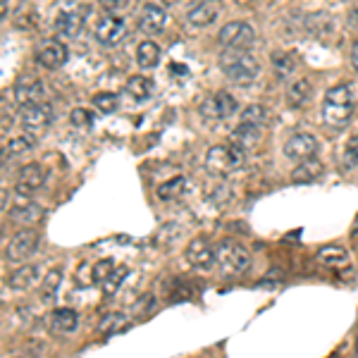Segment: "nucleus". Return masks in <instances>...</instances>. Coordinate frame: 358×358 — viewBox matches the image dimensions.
I'll list each match as a JSON object with an SVG mask.
<instances>
[{
    "label": "nucleus",
    "mask_w": 358,
    "mask_h": 358,
    "mask_svg": "<svg viewBox=\"0 0 358 358\" xmlns=\"http://www.w3.org/2000/svg\"><path fill=\"white\" fill-rule=\"evenodd\" d=\"M225 74L230 77L235 84H251L253 79L261 72V65L253 58L251 53H243V50H227L220 60Z\"/></svg>",
    "instance_id": "nucleus-1"
},
{
    "label": "nucleus",
    "mask_w": 358,
    "mask_h": 358,
    "mask_svg": "<svg viewBox=\"0 0 358 358\" xmlns=\"http://www.w3.org/2000/svg\"><path fill=\"white\" fill-rule=\"evenodd\" d=\"M325 101L328 103H341V106H354V89H351L349 84H339V86H335V89L328 91Z\"/></svg>",
    "instance_id": "nucleus-32"
},
{
    "label": "nucleus",
    "mask_w": 358,
    "mask_h": 358,
    "mask_svg": "<svg viewBox=\"0 0 358 358\" xmlns=\"http://www.w3.org/2000/svg\"><path fill=\"white\" fill-rule=\"evenodd\" d=\"M39 275H41V268L39 266H24V268H19L17 272L10 277V287L19 289V292H24V289L34 287L36 279H39Z\"/></svg>",
    "instance_id": "nucleus-22"
},
{
    "label": "nucleus",
    "mask_w": 358,
    "mask_h": 358,
    "mask_svg": "<svg viewBox=\"0 0 358 358\" xmlns=\"http://www.w3.org/2000/svg\"><path fill=\"white\" fill-rule=\"evenodd\" d=\"M351 62H354V67L358 70V41L354 43V50H351Z\"/></svg>",
    "instance_id": "nucleus-42"
},
{
    "label": "nucleus",
    "mask_w": 358,
    "mask_h": 358,
    "mask_svg": "<svg viewBox=\"0 0 358 358\" xmlns=\"http://www.w3.org/2000/svg\"><path fill=\"white\" fill-rule=\"evenodd\" d=\"M323 177V163L320 160H306V163H299L292 172L294 184H308V181H315Z\"/></svg>",
    "instance_id": "nucleus-20"
},
{
    "label": "nucleus",
    "mask_w": 358,
    "mask_h": 358,
    "mask_svg": "<svg viewBox=\"0 0 358 358\" xmlns=\"http://www.w3.org/2000/svg\"><path fill=\"white\" fill-rule=\"evenodd\" d=\"M127 93L132 98H137V101H146L153 93V81L146 79V77H132L127 81Z\"/></svg>",
    "instance_id": "nucleus-27"
},
{
    "label": "nucleus",
    "mask_w": 358,
    "mask_h": 358,
    "mask_svg": "<svg viewBox=\"0 0 358 358\" xmlns=\"http://www.w3.org/2000/svg\"><path fill=\"white\" fill-rule=\"evenodd\" d=\"M323 117H325V124L335 129H341L351 122L354 117V106H341V103H323Z\"/></svg>",
    "instance_id": "nucleus-15"
},
{
    "label": "nucleus",
    "mask_w": 358,
    "mask_h": 358,
    "mask_svg": "<svg viewBox=\"0 0 358 358\" xmlns=\"http://www.w3.org/2000/svg\"><path fill=\"white\" fill-rule=\"evenodd\" d=\"M127 275H129V268H127V266L115 268V272L110 275V279H108V282L103 284V292H106V297H112V294L117 292L119 284H122L124 279H127Z\"/></svg>",
    "instance_id": "nucleus-36"
},
{
    "label": "nucleus",
    "mask_w": 358,
    "mask_h": 358,
    "mask_svg": "<svg viewBox=\"0 0 358 358\" xmlns=\"http://www.w3.org/2000/svg\"><path fill=\"white\" fill-rule=\"evenodd\" d=\"M297 62L299 58L294 53H275L272 55V67H275V74L279 79H289L297 70Z\"/></svg>",
    "instance_id": "nucleus-24"
},
{
    "label": "nucleus",
    "mask_w": 358,
    "mask_h": 358,
    "mask_svg": "<svg viewBox=\"0 0 358 358\" xmlns=\"http://www.w3.org/2000/svg\"><path fill=\"white\" fill-rule=\"evenodd\" d=\"M34 143H36V139L31 137V134H22V137L10 139V143H5V148H3V158L5 160L17 158V155L27 153L29 148H34Z\"/></svg>",
    "instance_id": "nucleus-25"
},
{
    "label": "nucleus",
    "mask_w": 358,
    "mask_h": 358,
    "mask_svg": "<svg viewBox=\"0 0 358 358\" xmlns=\"http://www.w3.org/2000/svg\"><path fill=\"white\" fill-rule=\"evenodd\" d=\"M358 165V134L346 141L344 150H341V168L344 170H354Z\"/></svg>",
    "instance_id": "nucleus-34"
},
{
    "label": "nucleus",
    "mask_w": 358,
    "mask_h": 358,
    "mask_svg": "<svg viewBox=\"0 0 358 358\" xmlns=\"http://www.w3.org/2000/svg\"><path fill=\"white\" fill-rule=\"evenodd\" d=\"M36 246H39V235L31 230H22L10 239V243L5 246V258H8L10 263H22L27 261L29 256H34Z\"/></svg>",
    "instance_id": "nucleus-5"
},
{
    "label": "nucleus",
    "mask_w": 358,
    "mask_h": 358,
    "mask_svg": "<svg viewBox=\"0 0 358 358\" xmlns=\"http://www.w3.org/2000/svg\"><path fill=\"white\" fill-rule=\"evenodd\" d=\"M124 36H127V22L122 17L106 14L96 27V41L106 48H115L124 41Z\"/></svg>",
    "instance_id": "nucleus-7"
},
{
    "label": "nucleus",
    "mask_w": 358,
    "mask_h": 358,
    "mask_svg": "<svg viewBox=\"0 0 358 358\" xmlns=\"http://www.w3.org/2000/svg\"><path fill=\"white\" fill-rule=\"evenodd\" d=\"M243 165V150L237 148L235 143H222V146H212L206 155V170L215 177H227L235 170Z\"/></svg>",
    "instance_id": "nucleus-3"
},
{
    "label": "nucleus",
    "mask_w": 358,
    "mask_h": 358,
    "mask_svg": "<svg viewBox=\"0 0 358 358\" xmlns=\"http://www.w3.org/2000/svg\"><path fill=\"white\" fill-rule=\"evenodd\" d=\"M14 101L19 103L22 108H29V106H39V103H46V86L41 79H36V77H22V79H17V84H14Z\"/></svg>",
    "instance_id": "nucleus-9"
},
{
    "label": "nucleus",
    "mask_w": 358,
    "mask_h": 358,
    "mask_svg": "<svg viewBox=\"0 0 358 358\" xmlns=\"http://www.w3.org/2000/svg\"><path fill=\"white\" fill-rule=\"evenodd\" d=\"M160 60V48L153 43V41H143L141 46L137 48V62L143 67V70H150V67H155Z\"/></svg>",
    "instance_id": "nucleus-26"
},
{
    "label": "nucleus",
    "mask_w": 358,
    "mask_h": 358,
    "mask_svg": "<svg viewBox=\"0 0 358 358\" xmlns=\"http://www.w3.org/2000/svg\"><path fill=\"white\" fill-rule=\"evenodd\" d=\"M36 60L41 62L48 70H58L67 62V48L60 41H43V43L36 48Z\"/></svg>",
    "instance_id": "nucleus-13"
},
{
    "label": "nucleus",
    "mask_w": 358,
    "mask_h": 358,
    "mask_svg": "<svg viewBox=\"0 0 358 358\" xmlns=\"http://www.w3.org/2000/svg\"><path fill=\"white\" fill-rule=\"evenodd\" d=\"M93 106L101 112H106V115H110V112H115L119 108V98L115 93H98V96L93 98Z\"/></svg>",
    "instance_id": "nucleus-35"
},
{
    "label": "nucleus",
    "mask_w": 358,
    "mask_h": 358,
    "mask_svg": "<svg viewBox=\"0 0 358 358\" xmlns=\"http://www.w3.org/2000/svg\"><path fill=\"white\" fill-rule=\"evenodd\" d=\"M122 330H127V318H124L122 313H110V315H106L101 323H98V332L106 335V337H112V335H117V332H122Z\"/></svg>",
    "instance_id": "nucleus-28"
},
{
    "label": "nucleus",
    "mask_w": 358,
    "mask_h": 358,
    "mask_svg": "<svg viewBox=\"0 0 358 358\" xmlns=\"http://www.w3.org/2000/svg\"><path fill=\"white\" fill-rule=\"evenodd\" d=\"M268 122V110L263 106H248L241 112V124H253V127H263Z\"/></svg>",
    "instance_id": "nucleus-33"
},
{
    "label": "nucleus",
    "mask_w": 358,
    "mask_h": 358,
    "mask_svg": "<svg viewBox=\"0 0 358 358\" xmlns=\"http://www.w3.org/2000/svg\"><path fill=\"white\" fill-rule=\"evenodd\" d=\"M310 96H313V86H310L308 79H294L292 84L287 86V98L292 106H306V103L310 101Z\"/></svg>",
    "instance_id": "nucleus-21"
},
{
    "label": "nucleus",
    "mask_w": 358,
    "mask_h": 358,
    "mask_svg": "<svg viewBox=\"0 0 358 358\" xmlns=\"http://www.w3.org/2000/svg\"><path fill=\"white\" fill-rule=\"evenodd\" d=\"M41 217H43V208L39 203H31V201H22L10 210V220L17 222V225H34Z\"/></svg>",
    "instance_id": "nucleus-19"
},
{
    "label": "nucleus",
    "mask_w": 358,
    "mask_h": 358,
    "mask_svg": "<svg viewBox=\"0 0 358 358\" xmlns=\"http://www.w3.org/2000/svg\"><path fill=\"white\" fill-rule=\"evenodd\" d=\"M103 10H106V14L119 17V14L132 10V3H127V0H106V3H103Z\"/></svg>",
    "instance_id": "nucleus-39"
},
{
    "label": "nucleus",
    "mask_w": 358,
    "mask_h": 358,
    "mask_svg": "<svg viewBox=\"0 0 358 358\" xmlns=\"http://www.w3.org/2000/svg\"><path fill=\"white\" fill-rule=\"evenodd\" d=\"M70 119H72V124H74V127H91V124H93V115L89 110H86V108H74V110H72V115H70Z\"/></svg>",
    "instance_id": "nucleus-40"
},
{
    "label": "nucleus",
    "mask_w": 358,
    "mask_h": 358,
    "mask_svg": "<svg viewBox=\"0 0 358 358\" xmlns=\"http://www.w3.org/2000/svg\"><path fill=\"white\" fill-rule=\"evenodd\" d=\"M215 266L225 275H241L251 266V253L235 239H225L215 246Z\"/></svg>",
    "instance_id": "nucleus-2"
},
{
    "label": "nucleus",
    "mask_w": 358,
    "mask_h": 358,
    "mask_svg": "<svg viewBox=\"0 0 358 358\" xmlns=\"http://www.w3.org/2000/svg\"><path fill=\"white\" fill-rule=\"evenodd\" d=\"M349 27L358 29V10H351L349 12Z\"/></svg>",
    "instance_id": "nucleus-41"
},
{
    "label": "nucleus",
    "mask_w": 358,
    "mask_h": 358,
    "mask_svg": "<svg viewBox=\"0 0 358 358\" xmlns=\"http://www.w3.org/2000/svg\"><path fill=\"white\" fill-rule=\"evenodd\" d=\"M46 181V170L43 165L39 163H29L24 165L22 170H19L17 175V184H14V189L19 191V194H31V191L41 189Z\"/></svg>",
    "instance_id": "nucleus-14"
},
{
    "label": "nucleus",
    "mask_w": 358,
    "mask_h": 358,
    "mask_svg": "<svg viewBox=\"0 0 358 358\" xmlns=\"http://www.w3.org/2000/svg\"><path fill=\"white\" fill-rule=\"evenodd\" d=\"M184 191H186V179L184 177H175V179L165 181V184H160L158 199L160 201H172V199H179Z\"/></svg>",
    "instance_id": "nucleus-29"
},
{
    "label": "nucleus",
    "mask_w": 358,
    "mask_h": 358,
    "mask_svg": "<svg viewBox=\"0 0 358 358\" xmlns=\"http://www.w3.org/2000/svg\"><path fill=\"white\" fill-rule=\"evenodd\" d=\"M168 24V12H165L163 5L158 3H148L143 5L141 17H139V27H141L143 34H160Z\"/></svg>",
    "instance_id": "nucleus-12"
},
{
    "label": "nucleus",
    "mask_w": 358,
    "mask_h": 358,
    "mask_svg": "<svg viewBox=\"0 0 358 358\" xmlns=\"http://www.w3.org/2000/svg\"><path fill=\"white\" fill-rule=\"evenodd\" d=\"M354 232H358V215H356V220H354Z\"/></svg>",
    "instance_id": "nucleus-43"
},
{
    "label": "nucleus",
    "mask_w": 358,
    "mask_h": 358,
    "mask_svg": "<svg viewBox=\"0 0 358 358\" xmlns=\"http://www.w3.org/2000/svg\"><path fill=\"white\" fill-rule=\"evenodd\" d=\"M346 258H349V253L341 246H323L318 251V261L325 263V266H344Z\"/></svg>",
    "instance_id": "nucleus-30"
},
{
    "label": "nucleus",
    "mask_w": 358,
    "mask_h": 358,
    "mask_svg": "<svg viewBox=\"0 0 358 358\" xmlns=\"http://www.w3.org/2000/svg\"><path fill=\"white\" fill-rule=\"evenodd\" d=\"M19 117H22V124L29 132H39V129L48 127L53 122V106L50 103H39V106L22 108Z\"/></svg>",
    "instance_id": "nucleus-11"
},
{
    "label": "nucleus",
    "mask_w": 358,
    "mask_h": 358,
    "mask_svg": "<svg viewBox=\"0 0 358 358\" xmlns=\"http://www.w3.org/2000/svg\"><path fill=\"white\" fill-rule=\"evenodd\" d=\"M184 256H186V261H189L194 268L206 270V268H210L212 263H215V248L210 246L208 239L196 237L194 241H191L189 246H186Z\"/></svg>",
    "instance_id": "nucleus-10"
},
{
    "label": "nucleus",
    "mask_w": 358,
    "mask_h": 358,
    "mask_svg": "<svg viewBox=\"0 0 358 358\" xmlns=\"http://www.w3.org/2000/svg\"><path fill=\"white\" fill-rule=\"evenodd\" d=\"M356 358H358V349H356Z\"/></svg>",
    "instance_id": "nucleus-44"
},
{
    "label": "nucleus",
    "mask_w": 358,
    "mask_h": 358,
    "mask_svg": "<svg viewBox=\"0 0 358 358\" xmlns=\"http://www.w3.org/2000/svg\"><path fill=\"white\" fill-rule=\"evenodd\" d=\"M217 41L227 50H243V53H248V48H253V43H256V31L246 22H230L220 29Z\"/></svg>",
    "instance_id": "nucleus-4"
},
{
    "label": "nucleus",
    "mask_w": 358,
    "mask_h": 358,
    "mask_svg": "<svg viewBox=\"0 0 358 358\" xmlns=\"http://www.w3.org/2000/svg\"><path fill=\"white\" fill-rule=\"evenodd\" d=\"M79 328V318H77L74 310L70 308H58L50 315V332L53 335H72Z\"/></svg>",
    "instance_id": "nucleus-18"
},
{
    "label": "nucleus",
    "mask_w": 358,
    "mask_h": 358,
    "mask_svg": "<svg viewBox=\"0 0 358 358\" xmlns=\"http://www.w3.org/2000/svg\"><path fill=\"white\" fill-rule=\"evenodd\" d=\"M356 337H358V330H356Z\"/></svg>",
    "instance_id": "nucleus-45"
},
{
    "label": "nucleus",
    "mask_w": 358,
    "mask_h": 358,
    "mask_svg": "<svg viewBox=\"0 0 358 358\" xmlns=\"http://www.w3.org/2000/svg\"><path fill=\"white\" fill-rule=\"evenodd\" d=\"M60 282H62L60 270L58 268L50 270V272L46 275V279H43V299H53V294H55V289L60 287Z\"/></svg>",
    "instance_id": "nucleus-38"
},
{
    "label": "nucleus",
    "mask_w": 358,
    "mask_h": 358,
    "mask_svg": "<svg viewBox=\"0 0 358 358\" xmlns=\"http://www.w3.org/2000/svg\"><path fill=\"white\" fill-rule=\"evenodd\" d=\"M235 112H237V101L227 91L215 93V96L206 98V101L201 103V115L208 119V122H215V119H230Z\"/></svg>",
    "instance_id": "nucleus-6"
},
{
    "label": "nucleus",
    "mask_w": 358,
    "mask_h": 358,
    "mask_svg": "<svg viewBox=\"0 0 358 358\" xmlns=\"http://www.w3.org/2000/svg\"><path fill=\"white\" fill-rule=\"evenodd\" d=\"M81 27H84V14L77 12V10H67L55 19V31H58L60 39H74Z\"/></svg>",
    "instance_id": "nucleus-16"
},
{
    "label": "nucleus",
    "mask_w": 358,
    "mask_h": 358,
    "mask_svg": "<svg viewBox=\"0 0 358 358\" xmlns=\"http://www.w3.org/2000/svg\"><path fill=\"white\" fill-rule=\"evenodd\" d=\"M115 272V263L110 261V258H106V261H101L96 268H93V284H106L108 279H110V275Z\"/></svg>",
    "instance_id": "nucleus-37"
},
{
    "label": "nucleus",
    "mask_w": 358,
    "mask_h": 358,
    "mask_svg": "<svg viewBox=\"0 0 358 358\" xmlns=\"http://www.w3.org/2000/svg\"><path fill=\"white\" fill-rule=\"evenodd\" d=\"M215 17H217V8L212 3H201V5H196L194 10L189 12V24L191 27H208V24L215 22Z\"/></svg>",
    "instance_id": "nucleus-23"
},
{
    "label": "nucleus",
    "mask_w": 358,
    "mask_h": 358,
    "mask_svg": "<svg viewBox=\"0 0 358 358\" xmlns=\"http://www.w3.org/2000/svg\"><path fill=\"white\" fill-rule=\"evenodd\" d=\"M306 29L310 31V34H315V36H330L332 34V22H330V17L325 12H318V14H310L308 17V22H306Z\"/></svg>",
    "instance_id": "nucleus-31"
},
{
    "label": "nucleus",
    "mask_w": 358,
    "mask_h": 358,
    "mask_svg": "<svg viewBox=\"0 0 358 358\" xmlns=\"http://www.w3.org/2000/svg\"><path fill=\"white\" fill-rule=\"evenodd\" d=\"M318 153V141L315 137L306 132H297L287 139L284 143V155L289 160H297V163H306V160H313V155Z\"/></svg>",
    "instance_id": "nucleus-8"
},
{
    "label": "nucleus",
    "mask_w": 358,
    "mask_h": 358,
    "mask_svg": "<svg viewBox=\"0 0 358 358\" xmlns=\"http://www.w3.org/2000/svg\"><path fill=\"white\" fill-rule=\"evenodd\" d=\"M263 139V127H253V124H239V127L232 132V141L237 148L248 150V148H256Z\"/></svg>",
    "instance_id": "nucleus-17"
}]
</instances>
